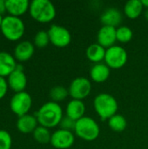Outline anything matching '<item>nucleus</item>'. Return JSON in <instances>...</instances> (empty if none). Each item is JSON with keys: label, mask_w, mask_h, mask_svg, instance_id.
<instances>
[{"label": "nucleus", "mask_w": 148, "mask_h": 149, "mask_svg": "<svg viewBox=\"0 0 148 149\" xmlns=\"http://www.w3.org/2000/svg\"><path fill=\"white\" fill-rule=\"evenodd\" d=\"M38 124L46 128H53L59 125L63 116L62 107L56 102L49 101L41 106L35 113Z\"/></svg>", "instance_id": "f257e3e1"}, {"label": "nucleus", "mask_w": 148, "mask_h": 149, "mask_svg": "<svg viewBox=\"0 0 148 149\" xmlns=\"http://www.w3.org/2000/svg\"><path fill=\"white\" fill-rule=\"evenodd\" d=\"M29 12L39 23H49L56 17V8L49 0H33L30 3Z\"/></svg>", "instance_id": "f03ea898"}, {"label": "nucleus", "mask_w": 148, "mask_h": 149, "mask_svg": "<svg viewBox=\"0 0 148 149\" xmlns=\"http://www.w3.org/2000/svg\"><path fill=\"white\" fill-rule=\"evenodd\" d=\"M94 109L102 120H109L117 113L119 106L116 99L109 93H99L93 101Z\"/></svg>", "instance_id": "7ed1b4c3"}, {"label": "nucleus", "mask_w": 148, "mask_h": 149, "mask_svg": "<svg viewBox=\"0 0 148 149\" xmlns=\"http://www.w3.org/2000/svg\"><path fill=\"white\" fill-rule=\"evenodd\" d=\"M0 31L8 40L17 41L24 36L25 25L21 17L7 15L3 18Z\"/></svg>", "instance_id": "20e7f679"}, {"label": "nucleus", "mask_w": 148, "mask_h": 149, "mask_svg": "<svg viewBox=\"0 0 148 149\" xmlns=\"http://www.w3.org/2000/svg\"><path fill=\"white\" fill-rule=\"evenodd\" d=\"M74 132L82 140L86 141H92L99 137L100 128L99 124L92 118L84 116L76 122Z\"/></svg>", "instance_id": "39448f33"}, {"label": "nucleus", "mask_w": 148, "mask_h": 149, "mask_svg": "<svg viewBox=\"0 0 148 149\" xmlns=\"http://www.w3.org/2000/svg\"><path fill=\"white\" fill-rule=\"evenodd\" d=\"M32 106V98L25 91L16 93L10 100L11 112L17 117L25 115L29 113Z\"/></svg>", "instance_id": "423d86ee"}, {"label": "nucleus", "mask_w": 148, "mask_h": 149, "mask_svg": "<svg viewBox=\"0 0 148 149\" xmlns=\"http://www.w3.org/2000/svg\"><path fill=\"white\" fill-rule=\"evenodd\" d=\"M128 55L126 51L120 45H113L106 49L105 62L109 68L120 69L127 62Z\"/></svg>", "instance_id": "0eeeda50"}, {"label": "nucleus", "mask_w": 148, "mask_h": 149, "mask_svg": "<svg viewBox=\"0 0 148 149\" xmlns=\"http://www.w3.org/2000/svg\"><path fill=\"white\" fill-rule=\"evenodd\" d=\"M69 95L73 100H83L92 91L91 81L84 77H78L74 79L69 86Z\"/></svg>", "instance_id": "6e6552de"}, {"label": "nucleus", "mask_w": 148, "mask_h": 149, "mask_svg": "<svg viewBox=\"0 0 148 149\" xmlns=\"http://www.w3.org/2000/svg\"><path fill=\"white\" fill-rule=\"evenodd\" d=\"M50 42L57 47H65L72 41V35L69 30L62 25L52 24L48 30Z\"/></svg>", "instance_id": "1a4fd4ad"}, {"label": "nucleus", "mask_w": 148, "mask_h": 149, "mask_svg": "<svg viewBox=\"0 0 148 149\" xmlns=\"http://www.w3.org/2000/svg\"><path fill=\"white\" fill-rule=\"evenodd\" d=\"M74 141L75 138L72 132L59 128L51 134L50 143L57 149H68L73 145Z\"/></svg>", "instance_id": "9d476101"}, {"label": "nucleus", "mask_w": 148, "mask_h": 149, "mask_svg": "<svg viewBox=\"0 0 148 149\" xmlns=\"http://www.w3.org/2000/svg\"><path fill=\"white\" fill-rule=\"evenodd\" d=\"M7 83L15 93L24 91L27 86V77L21 65H17L16 70L7 77Z\"/></svg>", "instance_id": "9b49d317"}, {"label": "nucleus", "mask_w": 148, "mask_h": 149, "mask_svg": "<svg viewBox=\"0 0 148 149\" xmlns=\"http://www.w3.org/2000/svg\"><path fill=\"white\" fill-rule=\"evenodd\" d=\"M35 45L29 40H23L17 44L14 48L13 56L16 60L24 62L29 60L34 54Z\"/></svg>", "instance_id": "f8f14e48"}, {"label": "nucleus", "mask_w": 148, "mask_h": 149, "mask_svg": "<svg viewBox=\"0 0 148 149\" xmlns=\"http://www.w3.org/2000/svg\"><path fill=\"white\" fill-rule=\"evenodd\" d=\"M116 30L117 28L103 25L98 31V35H97L98 44H99L106 49L115 45L114 44L117 40Z\"/></svg>", "instance_id": "ddd939ff"}, {"label": "nucleus", "mask_w": 148, "mask_h": 149, "mask_svg": "<svg viewBox=\"0 0 148 149\" xmlns=\"http://www.w3.org/2000/svg\"><path fill=\"white\" fill-rule=\"evenodd\" d=\"M17 66V60L8 52H0V77H8Z\"/></svg>", "instance_id": "4468645a"}, {"label": "nucleus", "mask_w": 148, "mask_h": 149, "mask_svg": "<svg viewBox=\"0 0 148 149\" xmlns=\"http://www.w3.org/2000/svg\"><path fill=\"white\" fill-rule=\"evenodd\" d=\"M30 3L28 0H5L6 12L10 16L20 17L29 10Z\"/></svg>", "instance_id": "2eb2a0df"}, {"label": "nucleus", "mask_w": 148, "mask_h": 149, "mask_svg": "<svg viewBox=\"0 0 148 149\" xmlns=\"http://www.w3.org/2000/svg\"><path fill=\"white\" fill-rule=\"evenodd\" d=\"M38 121L37 120V117L35 115L27 113L25 115L18 117L16 126L20 133L27 134L33 133L35 129L38 127Z\"/></svg>", "instance_id": "dca6fc26"}, {"label": "nucleus", "mask_w": 148, "mask_h": 149, "mask_svg": "<svg viewBox=\"0 0 148 149\" xmlns=\"http://www.w3.org/2000/svg\"><path fill=\"white\" fill-rule=\"evenodd\" d=\"M100 21L103 25L112 26V27H120V24L122 22V14L116 8H108L106 9L100 17Z\"/></svg>", "instance_id": "f3484780"}, {"label": "nucleus", "mask_w": 148, "mask_h": 149, "mask_svg": "<svg viewBox=\"0 0 148 149\" xmlns=\"http://www.w3.org/2000/svg\"><path fill=\"white\" fill-rule=\"evenodd\" d=\"M85 106L83 100H72L66 106V116L78 121L85 116Z\"/></svg>", "instance_id": "a211bd4d"}, {"label": "nucleus", "mask_w": 148, "mask_h": 149, "mask_svg": "<svg viewBox=\"0 0 148 149\" xmlns=\"http://www.w3.org/2000/svg\"><path fill=\"white\" fill-rule=\"evenodd\" d=\"M110 76V68L102 63L95 64L90 71V77L94 82L103 83L108 79Z\"/></svg>", "instance_id": "6ab92c4d"}, {"label": "nucleus", "mask_w": 148, "mask_h": 149, "mask_svg": "<svg viewBox=\"0 0 148 149\" xmlns=\"http://www.w3.org/2000/svg\"><path fill=\"white\" fill-rule=\"evenodd\" d=\"M106 49L100 45L98 43L90 45L86 49V56L88 59L96 64L100 63L102 60H105Z\"/></svg>", "instance_id": "aec40b11"}, {"label": "nucleus", "mask_w": 148, "mask_h": 149, "mask_svg": "<svg viewBox=\"0 0 148 149\" xmlns=\"http://www.w3.org/2000/svg\"><path fill=\"white\" fill-rule=\"evenodd\" d=\"M143 8L144 6L140 0H129L124 6V13L127 17L134 19L140 16Z\"/></svg>", "instance_id": "412c9836"}, {"label": "nucleus", "mask_w": 148, "mask_h": 149, "mask_svg": "<svg viewBox=\"0 0 148 149\" xmlns=\"http://www.w3.org/2000/svg\"><path fill=\"white\" fill-rule=\"evenodd\" d=\"M108 126L112 130L120 133L126 128L127 122L123 115L116 113L115 115H113L108 120Z\"/></svg>", "instance_id": "4be33fe9"}, {"label": "nucleus", "mask_w": 148, "mask_h": 149, "mask_svg": "<svg viewBox=\"0 0 148 149\" xmlns=\"http://www.w3.org/2000/svg\"><path fill=\"white\" fill-rule=\"evenodd\" d=\"M32 134L34 140L40 144H47L51 142V134L50 133L49 128H46L42 126H38L32 133Z\"/></svg>", "instance_id": "5701e85b"}, {"label": "nucleus", "mask_w": 148, "mask_h": 149, "mask_svg": "<svg viewBox=\"0 0 148 149\" xmlns=\"http://www.w3.org/2000/svg\"><path fill=\"white\" fill-rule=\"evenodd\" d=\"M69 95V90L62 86H56L50 90V98L53 102H60L65 100Z\"/></svg>", "instance_id": "b1692460"}, {"label": "nucleus", "mask_w": 148, "mask_h": 149, "mask_svg": "<svg viewBox=\"0 0 148 149\" xmlns=\"http://www.w3.org/2000/svg\"><path fill=\"white\" fill-rule=\"evenodd\" d=\"M117 40L122 44H126L130 42L133 37V32L132 29L128 26H120L116 30Z\"/></svg>", "instance_id": "393cba45"}, {"label": "nucleus", "mask_w": 148, "mask_h": 149, "mask_svg": "<svg viewBox=\"0 0 148 149\" xmlns=\"http://www.w3.org/2000/svg\"><path fill=\"white\" fill-rule=\"evenodd\" d=\"M34 45L37 46L38 48H44L49 45L50 42V38L48 31H39L36 33L34 37Z\"/></svg>", "instance_id": "a878e982"}, {"label": "nucleus", "mask_w": 148, "mask_h": 149, "mask_svg": "<svg viewBox=\"0 0 148 149\" xmlns=\"http://www.w3.org/2000/svg\"><path fill=\"white\" fill-rule=\"evenodd\" d=\"M12 146V137L10 134L3 129H0V149H10Z\"/></svg>", "instance_id": "bb28decb"}, {"label": "nucleus", "mask_w": 148, "mask_h": 149, "mask_svg": "<svg viewBox=\"0 0 148 149\" xmlns=\"http://www.w3.org/2000/svg\"><path fill=\"white\" fill-rule=\"evenodd\" d=\"M76 122L74 120L69 118L68 116H65L62 118L60 123H59V127L61 129L64 130H67V131H74L75 130V127H76Z\"/></svg>", "instance_id": "cd10ccee"}, {"label": "nucleus", "mask_w": 148, "mask_h": 149, "mask_svg": "<svg viewBox=\"0 0 148 149\" xmlns=\"http://www.w3.org/2000/svg\"><path fill=\"white\" fill-rule=\"evenodd\" d=\"M8 88L9 86L7 83V79L5 78L0 77V100L4 98V96L7 94Z\"/></svg>", "instance_id": "c85d7f7f"}, {"label": "nucleus", "mask_w": 148, "mask_h": 149, "mask_svg": "<svg viewBox=\"0 0 148 149\" xmlns=\"http://www.w3.org/2000/svg\"><path fill=\"white\" fill-rule=\"evenodd\" d=\"M6 12V5L5 0H0V14L3 15Z\"/></svg>", "instance_id": "c756f323"}, {"label": "nucleus", "mask_w": 148, "mask_h": 149, "mask_svg": "<svg viewBox=\"0 0 148 149\" xmlns=\"http://www.w3.org/2000/svg\"><path fill=\"white\" fill-rule=\"evenodd\" d=\"M141 2H142L143 6L144 7H147L148 9V0H141Z\"/></svg>", "instance_id": "7c9ffc66"}, {"label": "nucleus", "mask_w": 148, "mask_h": 149, "mask_svg": "<svg viewBox=\"0 0 148 149\" xmlns=\"http://www.w3.org/2000/svg\"><path fill=\"white\" fill-rule=\"evenodd\" d=\"M3 15L0 14V27H1V24H2V22H3Z\"/></svg>", "instance_id": "2f4dec72"}, {"label": "nucleus", "mask_w": 148, "mask_h": 149, "mask_svg": "<svg viewBox=\"0 0 148 149\" xmlns=\"http://www.w3.org/2000/svg\"><path fill=\"white\" fill-rule=\"evenodd\" d=\"M145 17H146V18L148 20V9L147 10V11H146V13H145Z\"/></svg>", "instance_id": "473e14b6"}]
</instances>
